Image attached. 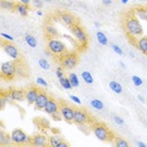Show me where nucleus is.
<instances>
[{"label":"nucleus","instance_id":"1","mask_svg":"<svg viewBox=\"0 0 147 147\" xmlns=\"http://www.w3.org/2000/svg\"><path fill=\"white\" fill-rule=\"evenodd\" d=\"M125 30L132 38H141L143 35V29L137 16H128L125 19Z\"/></svg>","mask_w":147,"mask_h":147},{"label":"nucleus","instance_id":"2","mask_svg":"<svg viewBox=\"0 0 147 147\" xmlns=\"http://www.w3.org/2000/svg\"><path fill=\"white\" fill-rule=\"evenodd\" d=\"M92 132L99 141L112 142L113 140H115V136H113L112 131L106 125H103V123H96V125H93L92 126Z\"/></svg>","mask_w":147,"mask_h":147},{"label":"nucleus","instance_id":"3","mask_svg":"<svg viewBox=\"0 0 147 147\" xmlns=\"http://www.w3.org/2000/svg\"><path fill=\"white\" fill-rule=\"evenodd\" d=\"M47 48L53 53V55H59V57L68 52L67 51V45L61 39H57V38L49 39L48 43H47Z\"/></svg>","mask_w":147,"mask_h":147},{"label":"nucleus","instance_id":"4","mask_svg":"<svg viewBox=\"0 0 147 147\" xmlns=\"http://www.w3.org/2000/svg\"><path fill=\"white\" fill-rule=\"evenodd\" d=\"M79 58L76 52H67L63 55H61V63L62 67L65 69H73L78 65Z\"/></svg>","mask_w":147,"mask_h":147},{"label":"nucleus","instance_id":"5","mask_svg":"<svg viewBox=\"0 0 147 147\" xmlns=\"http://www.w3.org/2000/svg\"><path fill=\"white\" fill-rule=\"evenodd\" d=\"M0 73H1V77L4 79H13L18 73V65L13 61L3 62L1 67H0Z\"/></svg>","mask_w":147,"mask_h":147},{"label":"nucleus","instance_id":"6","mask_svg":"<svg viewBox=\"0 0 147 147\" xmlns=\"http://www.w3.org/2000/svg\"><path fill=\"white\" fill-rule=\"evenodd\" d=\"M13 145H30V137L20 128L13 129L10 133Z\"/></svg>","mask_w":147,"mask_h":147},{"label":"nucleus","instance_id":"7","mask_svg":"<svg viewBox=\"0 0 147 147\" xmlns=\"http://www.w3.org/2000/svg\"><path fill=\"white\" fill-rule=\"evenodd\" d=\"M71 32H72L73 36L76 38V40L78 42L79 44L83 45V49H86L87 43H88V35H87L84 29H83L79 24H76V25H73L71 28Z\"/></svg>","mask_w":147,"mask_h":147},{"label":"nucleus","instance_id":"8","mask_svg":"<svg viewBox=\"0 0 147 147\" xmlns=\"http://www.w3.org/2000/svg\"><path fill=\"white\" fill-rule=\"evenodd\" d=\"M74 111H76V109L73 108V107H71L69 105H67V103H64V102L61 103L59 112H61L63 119L67 121L68 123H72L73 122V118H74Z\"/></svg>","mask_w":147,"mask_h":147},{"label":"nucleus","instance_id":"9","mask_svg":"<svg viewBox=\"0 0 147 147\" xmlns=\"http://www.w3.org/2000/svg\"><path fill=\"white\" fill-rule=\"evenodd\" d=\"M91 119V116L88 115V112L84 111L82 108H77L74 111V118H73V123L76 125H86V123L89 122Z\"/></svg>","mask_w":147,"mask_h":147},{"label":"nucleus","instance_id":"10","mask_svg":"<svg viewBox=\"0 0 147 147\" xmlns=\"http://www.w3.org/2000/svg\"><path fill=\"white\" fill-rule=\"evenodd\" d=\"M1 44H3V48H4V52L6 53V55H8L9 58H11L13 61H18V59L20 58L18 48H16L14 44H11V42L6 40V42H3Z\"/></svg>","mask_w":147,"mask_h":147},{"label":"nucleus","instance_id":"11","mask_svg":"<svg viewBox=\"0 0 147 147\" xmlns=\"http://www.w3.org/2000/svg\"><path fill=\"white\" fill-rule=\"evenodd\" d=\"M59 20H61L65 26H68L69 29H71L73 25L78 24L77 18L73 14H71V13H68V11H61L59 13Z\"/></svg>","mask_w":147,"mask_h":147},{"label":"nucleus","instance_id":"12","mask_svg":"<svg viewBox=\"0 0 147 147\" xmlns=\"http://www.w3.org/2000/svg\"><path fill=\"white\" fill-rule=\"evenodd\" d=\"M30 145L34 147H45L49 145V138L45 135L36 133V135L30 137Z\"/></svg>","mask_w":147,"mask_h":147},{"label":"nucleus","instance_id":"13","mask_svg":"<svg viewBox=\"0 0 147 147\" xmlns=\"http://www.w3.org/2000/svg\"><path fill=\"white\" fill-rule=\"evenodd\" d=\"M39 88L36 87H29L28 89H25V101L28 105H34L35 101H36V97L39 94Z\"/></svg>","mask_w":147,"mask_h":147},{"label":"nucleus","instance_id":"14","mask_svg":"<svg viewBox=\"0 0 147 147\" xmlns=\"http://www.w3.org/2000/svg\"><path fill=\"white\" fill-rule=\"evenodd\" d=\"M49 98H51V97L48 96V93H45L44 91H40V92H39L38 97H36V101H35V103H34L35 109H44V107H45L47 103H48Z\"/></svg>","mask_w":147,"mask_h":147},{"label":"nucleus","instance_id":"15","mask_svg":"<svg viewBox=\"0 0 147 147\" xmlns=\"http://www.w3.org/2000/svg\"><path fill=\"white\" fill-rule=\"evenodd\" d=\"M59 108H61V103H58L54 98H49L48 103H47L45 107H44V112L52 116L53 113L59 112Z\"/></svg>","mask_w":147,"mask_h":147},{"label":"nucleus","instance_id":"16","mask_svg":"<svg viewBox=\"0 0 147 147\" xmlns=\"http://www.w3.org/2000/svg\"><path fill=\"white\" fill-rule=\"evenodd\" d=\"M10 94H11V99L15 102H22L25 101V91L23 89H10Z\"/></svg>","mask_w":147,"mask_h":147},{"label":"nucleus","instance_id":"17","mask_svg":"<svg viewBox=\"0 0 147 147\" xmlns=\"http://www.w3.org/2000/svg\"><path fill=\"white\" fill-rule=\"evenodd\" d=\"M49 145L53 147H67L68 143L63 141V138L59 136H51L49 137Z\"/></svg>","mask_w":147,"mask_h":147},{"label":"nucleus","instance_id":"18","mask_svg":"<svg viewBox=\"0 0 147 147\" xmlns=\"http://www.w3.org/2000/svg\"><path fill=\"white\" fill-rule=\"evenodd\" d=\"M136 45H137V48L140 49V52H141L142 54L147 55V36L142 35L141 38H138L137 42H136Z\"/></svg>","mask_w":147,"mask_h":147},{"label":"nucleus","instance_id":"19","mask_svg":"<svg viewBox=\"0 0 147 147\" xmlns=\"http://www.w3.org/2000/svg\"><path fill=\"white\" fill-rule=\"evenodd\" d=\"M44 32H45V35L49 36V38H57V36H59L58 29H57L54 25H52V24H45Z\"/></svg>","mask_w":147,"mask_h":147},{"label":"nucleus","instance_id":"20","mask_svg":"<svg viewBox=\"0 0 147 147\" xmlns=\"http://www.w3.org/2000/svg\"><path fill=\"white\" fill-rule=\"evenodd\" d=\"M15 11L18 13L19 15H22V16H26V15H28V11H29V5L23 4V3H20V1L16 3Z\"/></svg>","mask_w":147,"mask_h":147},{"label":"nucleus","instance_id":"21","mask_svg":"<svg viewBox=\"0 0 147 147\" xmlns=\"http://www.w3.org/2000/svg\"><path fill=\"white\" fill-rule=\"evenodd\" d=\"M13 143L11 141V137L9 135H6V133L4 132V129H0V145L1 146H10Z\"/></svg>","mask_w":147,"mask_h":147},{"label":"nucleus","instance_id":"22","mask_svg":"<svg viewBox=\"0 0 147 147\" xmlns=\"http://www.w3.org/2000/svg\"><path fill=\"white\" fill-rule=\"evenodd\" d=\"M15 6H16V3L11 1V0H1V9L3 10L13 11V10H15Z\"/></svg>","mask_w":147,"mask_h":147},{"label":"nucleus","instance_id":"23","mask_svg":"<svg viewBox=\"0 0 147 147\" xmlns=\"http://www.w3.org/2000/svg\"><path fill=\"white\" fill-rule=\"evenodd\" d=\"M109 89H111L112 92H115L117 93V94H121V93L123 92V88H122V86L119 84L118 82H116V81H111L109 82Z\"/></svg>","mask_w":147,"mask_h":147},{"label":"nucleus","instance_id":"24","mask_svg":"<svg viewBox=\"0 0 147 147\" xmlns=\"http://www.w3.org/2000/svg\"><path fill=\"white\" fill-rule=\"evenodd\" d=\"M135 14L138 19L141 20H145L147 22V9H142V8H137L135 10Z\"/></svg>","mask_w":147,"mask_h":147},{"label":"nucleus","instance_id":"25","mask_svg":"<svg viewBox=\"0 0 147 147\" xmlns=\"http://www.w3.org/2000/svg\"><path fill=\"white\" fill-rule=\"evenodd\" d=\"M58 79H59V83H61L64 89H72L73 88V84H72V82L69 81L68 77H62V78H58Z\"/></svg>","mask_w":147,"mask_h":147},{"label":"nucleus","instance_id":"26","mask_svg":"<svg viewBox=\"0 0 147 147\" xmlns=\"http://www.w3.org/2000/svg\"><path fill=\"white\" fill-rule=\"evenodd\" d=\"M97 40L101 45H107L108 44V39H107V36L105 33L102 32H97Z\"/></svg>","mask_w":147,"mask_h":147},{"label":"nucleus","instance_id":"27","mask_svg":"<svg viewBox=\"0 0 147 147\" xmlns=\"http://www.w3.org/2000/svg\"><path fill=\"white\" fill-rule=\"evenodd\" d=\"M25 43L30 47V48H35L36 47V39L32 34H26L25 35Z\"/></svg>","mask_w":147,"mask_h":147},{"label":"nucleus","instance_id":"28","mask_svg":"<svg viewBox=\"0 0 147 147\" xmlns=\"http://www.w3.org/2000/svg\"><path fill=\"white\" fill-rule=\"evenodd\" d=\"M91 106L94 109H97V111H102V109L105 108V105H103V102L99 101V99H92V101H91Z\"/></svg>","mask_w":147,"mask_h":147},{"label":"nucleus","instance_id":"29","mask_svg":"<svg viewBox=\"0 0 147 147\" xmlns=\"http://www.w3.org/2000/svg\"><path fill=\"white\" fill-rule=\"evenodd\" d=\"M115 146L117 147H127L128 146V142L126 141L125 138H122V137H115Z\"/></svg>","mask_w":147,"mask_h":147},{"label":"nucleus","instance_id":"30","mask_svg":"<svg viewBox=\"0 0 147 147\" xmlns=\"http://www.w3.org/2000/svg\"><path fill=\"white\" fill-rule=\"evenodd\" d=\"M82 78H83V81H84L86 83H88V84H92V83L94 82V79H93V76L89 72H87V71H84V72L82 73Z\"/></svg>","mask_w":147,"mask_h":147},{"label":"nucleus","instance_id":"31","mask_svg":"<svg viewBox=\"0 0 147 147\" xmlns=\"http://www.w3.org/2000/svg\"><path fill=\"white\" fill-rule=\"evenodd\" d=\"M68 78H69V81L72 82L73 87H78L79 86V79H78V77H77L76 73H69Z\"/></svg>","mask_w":147,"mask_h":147},{"label":"nucleus","instance_id":"32","mask_svg":"<svg viewBox=\"0 0 147 147\" xmlns=\"http://www.w3.org/2000/svg\"><path fill=\"white\" fill-rule=\"evenodd\" d=\"M39 67L45 69V71H48V69L51 68V64H49V62L47 61L45 58H42V59H39Z\"/></svg>","mask_w":147,"mask_h":147},{"label":"nucleus","instance_id":"33","mask_svg":"<svg viewBox=\"0 0 147 147\" xmlns=\"http://www.w3.org/2000/svg\"><path fill=\"white\" fill-rule=\"evenodd\" d=\"M132 83H133V84H135L136 87H140V86H142V83H143V81H142V79L141 78H140V77L138 76H132Z\"/></svg>","mask_w":147,"mask_h":147},{"label":"nucleus","instance_id":"34","mask_svg":"<svg viewBox=\"0 0 147 147\" xmlns=\"http://www.w3.org/2000/svg\"><path fill=\"white\" fill-rule=\"evenodd\" d=\"M35 82H36V84H38V86H42V87H47V86H48V82H47L43 77H38Z\"/></svg>","mask_w":147,"mask_h":147},{"label":"nucleus","instance_id":"35","mask_svg":"<svg viewBox=\"0 0 147 147\" xmlns=\"http://www.w3.org/2000/svg\"><path fill=\"white\" fill-rule=\"evenodd\" d=\"M111 48H112V51L115 52V53H117L118 55H122V54H123V51H122V49L119 48V47L117 45V44H112V45H111Z\"/></svg>","mask_w":147,"mask_h":147},{"label":"nucleus","instance_id":"36","mask_svg":"<svg viewBox=\"0 0 147 147\" xmlns=\"http://www.w3.org/2000/svg\"><path fill=\"white\" fill-rule=\"evenodd\" d=\"M113 121H115L118 126H123V125H125L123 118H122V117H119V116H113Z\"/></svg>","mask_w":147,"mask_h":147},{"label":"nucleus","instance_id":"37","mask_svg":"<svg viewBox=\"0 0 147 147\" xmlns=\"http://www.w3.org/2000/svg\"><path fill=\"white\" fill-rule=\"evenodd\" d=\"M39 125H42L44 128H48L49 127V121L48 119H45V118H43V117H40V118H39Z\"/></svg>","mask_w":147,"mask_h":147},{"label":"nucleus","instance_id":"38","mask_svg":"<svg viewBox=\"0 0 147 147\" xmlns=\"http://www.w3.org/2000/svg\"><path fill=\"white\" fill-rule=\"evenodd\" d=\"M52 118L54 119V121H61V119H63V117L61 115V112H55L52 115Z\"/></svg>","mask_w":147,"mask_h":147},{"label":"nucleus","instance_id":"39","mask_svg":"<svg viewBox=\"0 0 147 147\" xmlns=\"http://www.w3.org/2000/svg\"><path fill=\"white\" fill-rule=\"evenodd\" d=\"M69 99H71V101H73L74 103H77V105H81V103H82L81 99H79L77 96H74V94H71V96H69Z\"/></svg>","mask_w":147,"mask_h":147},{"label":"nucleus","instance_id":"40","mask_svg":"<svg viewBox=\"0 0 147 147\" xmlns=\"http://www.w3.org/2000/svg\"><path fill=\"white\" fill-rule=\"evenodd\" d=\"M33 5H34V8H42L43 6V0H33Z\"/></svg>","mask_w":147,"mask_h":147},{"label":"nucleus","instance_id":"41","mask_svg":"<svg viewBox=\"0 0 147 147\" xmlns=\"http://www.w3.org/2000/svg\"><path fill=\"white\" fill-rule=\"evenodd\" d=\"M1 36L5 39V40H8V42H13V40H14V38H13L10 34H6V33H1Z\"/></svg>","mask_w":147,"mask_h":147},{"label":"nucleus","instance_id":"42","mask_svg":"<svg viewBox=\"0 0 147 147\" xmlns=\"http://www.w3.org/2000/svg\"><path fill=\"white\" fill-rule=\"evenodd\" d=\"M55 74L58 78H62V77H64V73H63V68H57V71H55Z\"/></svg>","mask_w":147,"mask_h":147},{"label":"nucleus","instance_id":"43","mask_svg":"<svg viewBox=\"0 0 147 147\" xmlns=\"http://www.w3.org/2000/svg\"><path fill=\"white\" fill-rule=\"evenodd\" d=\"M102 3L105 5H111L112 3H113V0H102Z\"/></svg>","mask_w":147,"mask_h":147},{"label":"nucleus","instance_id":"44","mask_svg":"<svg viewBox=\"0 0 147 147\" xmlns=\"http://www.w3.org/2000/svg\"><path fill=\"white\" fill-rule=\"evenodd\" d=\"M19 1H20V3H23V4H26V5H29V4H30V3L33 1V0H19Z\"/></svg>","mask_w":147,"mask_h":147},{"label":"nucleus","instance_id":"45","mask_svg":"<svg viewBox=\"0 0 147 147\" xmlns=\"http://www.w3.org/2000/svg\"><path fill=\"white\" fill-rule=\"evenodd\" d=\"M136 146H138V147H146V143L145 142H141V141H138L136 143Z\"/></svg>","mask_w":147,"mask_h":147},{"label":"nucleus","instance_id":"46","mask_svg":"<svg viewBox=\"0 0 147 147\" xmlns=\"http://www.w3.org/2000/svg\"><path fill=\"white\" fill-rule=\"evenodd\" d=\"M36 15H38V16H42L43 15V11L40 10V9H39V10H36Z\"/></svg>","mask_w":147,"mask_h":147},{"label":"nucleus","instance_id":"47","mask_svg":"<svg viewBox=\"0 0 147 147\" xmlns=\"http://www.w3.org/2000/svg\"><path fill=\"white\" fill-rule=\"evenodd\" d=\"M94 26H96V28H101V24H99L98 22H96L94 23Z\"/></svg>","mask_w":147,"mask_h":147},{"label":"nucleus","instance_id":"48","mask_svg":"<svg viewBox=\"0 0 147 147\" xmlns=\"http://www.w3.org/2000/svg\"><path fill=\"white\" fill-rule=\"evenodd\" d=\"M138 99H140V101H141V102H145V98H143L142 96H138Z\"/></svg>","mask_w":147,"mask_h":147},{"label":"nucleus","instance_id":"49","mask_svg":"<svg viewBox=\"0 0 147 147\" xmlns=\"http://www.w3.org/2000/svg\"><path fill=\"white\" fill-rule=\"evenodd\" d=\"M119 65H121L122 68H126V64H125V63H123V62H119Z\"/></svg>","mask_w":147,"mask_h":147},{"label":"nucleus","instance_id":"50","mask_svg":"<svg viewBox=\"0 0 147 147\" xmlns=\"http://www.w3.org/2000/svg\"><path fill=\"white\" fill-rule=\"evenodd\" d=\"M122 1V4H127V3H128V0H121Z\"/></svg>","mask_w":147,"mask_h":147},{"label":"nucleus","instance_id":"51","mask_svg":"<svg viewBox=\"0 0 147 147\" xmlns=\"http://www.w3.org/2000/svg\"><path fill=\"white\" fill-rule=\"evenodd\" d=\"M44 1H48L49 3V1H53V0H44Z\"/></svg>","mask_w":147,"mask_h":147},{"label":"nucleus","instance_id":"52","mask_svg":"<svg viewBox=\"0 0 147 147\" xmlns=\"http://www.w3.org/2000/svg\"><path fill=\"white\" fill-rule=\"evenodd\" d=\"M146 9H147V6H146Z\"/></svg>","mask_w":147,"mask_h":147}]
</instances>
